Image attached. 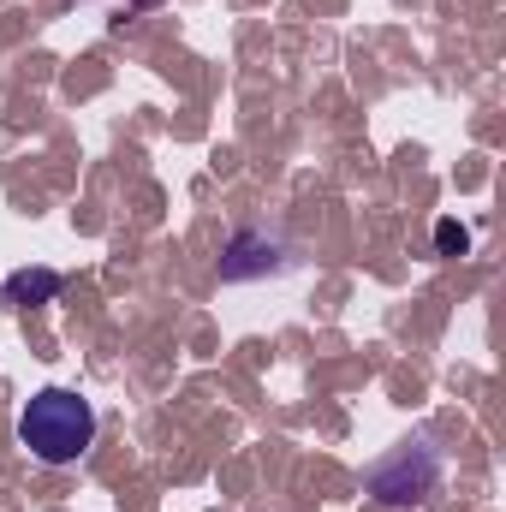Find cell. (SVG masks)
<instances>
[{
  "instance_id": "cell-3",
  "label": "cell",
  "mask_w": 506,
  "mask_h": 512,
  "mask_svg": "<svg viewBox=\"0 0 506 512\" xmlns=\"http://www.w3.org/2000/svg\"><path fill=\"white\" fill-rule=\"evenodd\" d=\"M274 245H262V239H233V251L221 256V274L227 280H239V274H256V268H274Z\"/></svg>"
},
{
  "instance_id": "cell-2",
  "label": "cell",
  "mask_w": 506,
  "mask_h": 512,
  "mask_svg": "<svg viewBox=\"0 0 506 512\" xmlns=\"http://www.w3.org/2000/svg\"><path fill=\"white\" fill-rule=\"evenodd\" d=\"M435 483V459L423 453L417 459V471H411V453L405 459H393V465H381L376 471V495L387 501V507H405V501H423V489Z\"/></svg>"
},
{
  "instance_id": "cell-5",
  "label": "cell",
  "mask_w": 506,
  "mask_h": 512,
  "mask_svg": "<svg viewBox=\"0 0 506 512\" xmlns=\"http://www.w3.org/2000/svg\"><path fill=\"white\" fill-rule=\"evenodd\" d=\"M435 239H441V251H465V245H471V233H465V227H453V221H441V233H435Z\"/></svg>"
},
{
  "instance_id": "cell-4",
  "label": "cell",
  "mask_w": 506,
  "mask_h": 512,
  "mask_svg": "<svg viewBox=\"0 0 506 512\" xmlns=\"http://www.w3.org/2000/svg\"><path fill=\"white\" fill-rule=\"evenodd\" d=\"M54 292H60V274H54V268H36V274H12V280H6V298H12V304H24V298L42 304V298H54Z\"/></svg>"
},
{
  "instance_id": "cell-1",
  "label": "cell",
  "mask_w": 506,
  "mask_h": 512,
  "mask_svg": "<svg viewBox=\"0 0 506 512\" xmlns=\"http://www.w3.org/2000/svg\"><path fill=\"white\" fill-rule=\"evenodd\" d=\"M18 441L42 459V465H72L90 453L96 441V411L90 399L66 393V387H42L24 411H18Z\"/></svg>"
}]
</instances>
